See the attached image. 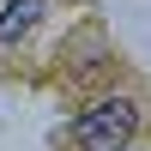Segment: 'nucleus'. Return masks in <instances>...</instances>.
Listing matches in <instances>:
<instances>
[{
    "label": "nucleus",
    "instance_id": "obj_1",
    "mask_svg": "<svg viewBox=\"0 0 151 151\" xmlns=\"http://www.w3.org/2000/svg\"><path fill=\"white\" fill-rule=\"evenodd\" d=\"M133 133H139V103L133 97H97L85 115H73L67 139L79 151H127Z\"/></svg>",
    "mask_w": 151,
    "mask_h": 151
},
{
    "label": "nucleus",
    "instance_id": "obj_2",
    "mask_svg": "<svg viewBox=\"0 0 151 151\" xmlns=\"http://www.w3.org/2000/svg\"><path fill=\"white\" fill-rule=\"evenodd\" d=\"M42 12H48V0H0V48L24 42L42 24Z\"/></svg>",
    "mask_w": 151,
    "mask_h": 151
}]
</instances>
